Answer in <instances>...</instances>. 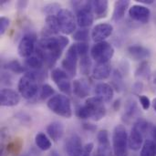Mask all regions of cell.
I'll return each instance as SVG.
<instances>
[{"label": "cell", "mask_w": 156, "mask_h": 156, "mask_svg": "<svg viewBox=\"0 0 156 156\" xmlns=\"http://www.w3.org/2000/svg\"><path fill=\"white\" fill-rule=\"evenodd\" d=\"M69 43L65 36L43 37L37 45L36 53L43 59L48 67H52L62 55L63 50Z\"/></svg>", "instance_id": "1"}, {"label": "cell", "mask_w": 156, "mask_h": 156, "mask_svg": "<svg viewBox=\"0 0 156 156\" xmlns=\"http://www.w3.org/2000/svg\"><path fill=\"white\" fill-rule=\"evenodd\" d=\"M84 106L86 107L90 119L94 122H99L106 115V108L104 102L97 97H91L86 100Z\"/></svg>", "instance_id": "7"}, {"label": "cell", "mask_w": 156, "mask_h": 156, "mask_svg": "<svg viewBox=\"0 0 156 156\" xmlns=\"http://www.w3.org/2000/svg\"><path fill=\"white\" fill-rule=\"evenodd\" d=\"M120 106H121V101H120V100L115 101V102L113 103V109H114V111H118V110L120 109Z\"/></svg>", "instance_id": "44"}, {"label": "cell", "mask_w": 156, "mask_h": 156, "mask_svg": "<svg viewBox=\"0 0 156 156\" xmlns=\"http://www.w3.org/2000/svg\"><path fill=\"white\" fill-rule=\"evenodd\" d=\"M83 150V145L80 137L73 133L68 137L65 142V151L69 156H80Z\"/></svg>", "instance_id": "13"}, {"label": "cell", "mask_w": 156, "mask_h": 156, "mask_svg": "<svg viewBox=\"0 0 156 156\" xmlns=\"http://www.w3.org/2000/svg\"><path fill=\"white\" fill-rule=\"evenodd\" d=\"M73 38L79 42H86L89 40V30L87 28H81L75 31Z\"/></svg>", "instance_id": "35"}, {"label": "cell", "mask_w": 156, "mask_h": 156, "mask_svg": "<svg viewBox=\"0 0 156 156\" xmlns=\"http://www.w3.org/2000/svg\"><path fill=\"white\" fill-rule=\"evenodd\" d=\"M10 25V20L9 18L5 17V16H2L0 18V34L4 35L5 32L6 31L7 27Z\"/></svg>", "instance_id": "39"}, {"label": "cell", "mask_w": 156, "mask_h": 156, "mask_svg": "<svg viewBox=\"0 0 156 156\" xmlns=\"http://www.w3.org/2000/svg\"><path fill=\"white\" fill-rule=\"evenodd\" d=\"M133 127H135L139 132H141L144 135L146 133V132L148 131V128H149V123L147 122V121H145L144 119H138L134 124H133Z\"/></svg>", "instance_id": "36"}, {"label": "cell", "mask_w": 156, "mask_h": 156, "mask_svg": "<svg viewBox=\"0 0 156 156\" xmlns=\"http://www.w3.org/2000/svg\"><path fill=\"white\" fill-rule=\"evenodd\" d=\"M153 108H154V110L156 112V98L153 101Z\"/></svg>", "instance_id": "47"}, {"label": "cell", "mask_w": 156, "mask_h": 156, "mask_svg": "<svg viewBox=\"0 0 156 156\" xmlns=\"http://www.w3.org/2000/svg\"><path fill=\"white\" fill-rule=\"evenodd\" d=\"M60 32V27L57 16H47L45 19V26L42 30L43 37H50L58 35Z\"/></svg>", "instance_id": "16"}, {"label": "cell", "mask_w": 156, "mask_h": 156, "mask_svg": "<svg viewBox=\"0 0 156 156\" xmlns=\"http://www.w3.org/2000/svg\"><path fill=\"white\" fill-rule=\"evenodd\" d=\"M73 93L80 99L87 98L90 95V86L86 80L79 79L75 80L72 84Z\"/></svg>", "instance_id": "20"}, {"label": "cell", "mask_w": 156, "mask_h": 156, "mask_svg": "<svg viewBox=\"0 0 156 156\" xmlns=\"http://www.w3.org/2000/svg\"><path fill=\"white\" fill-rule=\"evenodd\" d=\"M128 139L129 136L125 127L122 124L117 125L112 133V149L115 156H127Z\"/></svg>", "instance_id": "4"}, {"label": "cell", "mask_w": 156, "mask_h": 156, "mask_svg": "<svg viewBox=\"0 0 156 156\" xmlns=\"http://www.w3.org/2000/svg\"><path fill=\"white\" fill-rule=\"evenodd\" d=\"M5 69H6L7 70H10L13 73H16V74H21V73L26 72V69L16 59H13V60L6 62V64L5 65Z\"/></svg>", "instance_id": "30"}, {"label": "cell", "mask_w": 156, "mask_h": 156, "mask_svg": "<svg viewBox=\"0 0 156 156\" xmlns=\"http://www.w3.org/2000/svg\"><path fill=\"white\" fill-rule=\"evenodd\" d=\"M57 17L58 20L60 32L64 35H70L76 30L77 19L70 10L61 9L57 14Z\"/></svg>", "instance_id": "6"}, {"label": "cell", "mask_w": 156, "mask_h": 156, "mask_svg": "<svg viewBox=\"0 0 156 156\" xmlns=\"http://www.w3.org/2000/svg\"><path fill=\"white\" fill-rule=\"evenodd\" d=\"M127 51L133 60L144 61V59L148 58L151 56L150 50L141 45H132L127 48Z\"/></svg>", "instance_id": "18"}, {"label": "cell", "mask_w": 156, "mask_h": 156, "mask_svg": "<svg viewBox=\"0 0 156 156\" xmlns=\"http://www.w3.org/2000/svg\"><path fill=\"white\" fill-rule=\"evenodd\" d=\"M151 135H152L153 141L156 143V125L153 126V128H152V130H151Z\"/></svg>", "instance_id": "42"}, {"label": "cell", "mask_w": 156, "mask_h": 156, "mask_svg": "<svg viewBox=\"0 0 156 156\" xmlns=\"http://www.w3.org/2000/svg\"><path fill=\"white\" fill-rule=\"evenodd\" d=\"M113 32V27L112 25L109 23H101L96 25L93 29L91 30V38L96 43L105 41L106 38H108Z\"/></svg>", "instance_id": "12"}, {"label": "cell", "mask_w": 156, "mask_h": 156, "mask_svg": "<svg viewBox=\"0 0 156 156\" xmlns=\"http://www.w3.org/2000/svg\"><path fill=\"white\" fill-rule=\"evenodd\" d=\"M92 7L93 12L97 19L103 18L107 16L108 8H109V2L107 0H96L92 1Z\"/></svg>", "instance_id": "24"}, {"label": "cell", "mask_w": 156, "mask_h": 156, "mask_svg": "<svg viewBox=\"0 0 156 156\" xmlns=\"http://www.w3.org/2000/svg\"><path fill=\"white\" fill-rule=\"evenodd\" d=\"M114 55L113 47L107 41L96 43L90 50V57L97 63L109 62Z\"/></svg>", "instance_id": "5"}, {"label": "cell", "mask_w": 156, "mask_h": 156, "mask_svg": "<svg viewBox=\"0 0 156 156\" xmlns=\"http://www.w3.org/2000/svg\"><path fill=\"white\" fill-rule=\"evenodd\" d=\"M48 108L55 114L69 119L72 116L70 100L63 94H58L50 98L47 103Z\"/></svg>", "instance_id": "3"}, {"label": "cell", "mask_w": 156, "mask_h": 156, "mask_svg": "<svg viewBox=\"0 0 156 156\" xmlns=\"http://www.w3.org/2000/svg\"><path fill=\"white\" fill-rule=\"evenodd\" d=\"M41 80L39 70L26 72L19 80L17 89L19 94L26 100L34 98L38 91V82Z\"/></svg>", "instance_id": "2"}, {"label": "cell", "mask_w": 156, "mask_h": 156, "mask_svg": "<svg viewBox=\"0 0 156 156\" xmlns=\"http://www.w3.org/2000/svg\"><path fill=\"white\" fill-rule=\"evenodd\" d=\"M154 82L156 84V77H155V79H154Z\"/></svg>", "instance_id": "48"}, {"label": "cell", "mask_w": 156, "mask_h": 156, "mask_svg": "<svg viewBox=\"0 0 156 156\" xmlns=\"http://www.w3.org/2000/svg\"><path fill=\"white\" fill-rule=\"evenodd\" d=\"M20 94L11 89H2L0 92V104L3 107H14L20 101Z\"/></svg>", "instance_id": "15"}, {"label": "cell", "mask_w": 156, "mask_h": 156, "mask_svg": "<svg viewBox=\"0 0 156 156\" xmlns=\"http://www.w3.org/2000/svg\"><path fill=\"white\" fill-rule=\"evenodd\" d=\"M90 67H91V60L90 58L88 55L80 57V72L83 75H89L90 71Z\"/></svg>", "instance_id": "31"}, {"label": "cell", "mask_w": 156, "mask_h": 156, "mask_svg": "<svg viewBox=\"0 0 156 156\" xmlns=\"http://www.w3.org/2000/svg\"><path fill=\"white\" fill-rule=\"evenodd\" d=\"M76 47H77V51L80 57L88 55V51H89V46L86 42H79L76 43Z\"/></svg>", "instance_id": "38"}, {"label": "cell", "mask_w": 156, "mask_h": 156, "mask_svg": "<svg viewBox=\"0 0 156 156\" xmlns=\"http://www.w3.org/2000/svg\"><path fill=\"white\" fill-rule=\"evenodd\" d=\"M140 156H156V143L153 140H146L141 149Z\"/></svg>", "instance_id": "29"}, {"label": "cell", "mask_w": 156, "mask_h": 156, "mask_svg": "<svg viewBox=\"0 0 156 156\" xmlns=\"http://www.w3.org/2000/svg\"><path fill=\"white\" fill-rule=\"evenodd\" d=\"M64 125L59 122H53L47 127V133L48 137L55 143L58 142L64 135Z\"/></svg>", "instance_id": "21"}, {"label": "cell", "mask_w": 156, "mask_h": 156, "mask_svg": "<svg viewBox=\"0 0 156 156\" xmlns=\"http://www.w3.org/2000/svg\"><path fill=\"white\" fill-rule=\"evenodd\" d=\"M49 156H60V155H59V154H58L57 151H52V152L50 153Z\"/></svg>", "instance_id": "46"}, {"label": "cell", "mask_w": 156, "mask_h": 156, "mask_svg": "<svg viewBox=\"0 0 156 156\" xmlns=\"http://www.w3.org/2000/svg\"><path fill=\"white\" fill-rule=\"evenodd\" d=\"M27 67H28L29 69H33V70H40L41 68L44 65V61L43 59L37 55H32L29 58H27L25 61Z\"/></svg>", "instance_id": "27"}, {"label": "cell", "mask_w": 156, "mask_h": 156, "mask_svg": "<svg viewBox=\"0 0 156 156\" xmlns=\"http://www.w3.org/2000/svg\"><path fill=\"white\" fill-rule=\"evenodd\" d=\"M139 2L141 4H147V5H150V4H153L154 1V0H139Z\"/></svg>", "instance_id": "45"}, {"label": "cell", "mask_w": 156, "mask_h": 156, "mask_svg": "<svg viewBox=\"0 0 156 156\" xmlns=\"http://www.w3.org/2000/svg\"><path fill=\"white\" fill-rule=\"evenodd\" d=\"M142 88H143V84L141 83V82H137L135 85H134V90H135V92H139V91H141L142 90Z\"/></svg>", "instance_id": "43"}, {"label": "cell", "mask_w": 156, "mask_h": 156, "mask_svg": "<svg viewBox=\"0 0 156 156\" xmlns=\"http://www.w3.org/2000/svg\"><path fill=\"white\" fill-rule=\"evenodd\" d=\"M61 10L60 5L58 3H50L43 7V12L48 16H57V14Z\"/></svg>", "instance_id": "34"}, {"label": "cell", "mask_w": 156, "mask_h": 156, "mask_svg": "<svg viewBox=\"0 0 156 156\" xmlns=\"http://www.w3.org/2000/svg\"><path fill=\"white\" fill-rule=\"evenodd\" d=\"M144 134L135 127H133L128 139V146L133 151L140 150L144 145Z\"/></svg>", "instance_id": "22"}, {"label": "cell", "mask_w": 156, "mask_h": 156, "mask_svg": "<svg viewBox=\"0 0 156 156\" xmlns=\"http://www.w3.org/2000/svg\"><path fill=\"white\" fill-rule=\"evenodd\" d=\"M55 93L54 89L49 84H43L40 88L39 91V99L40 100H46L48 98H52Z\"/></svg>", "instance_id": "32"}, {"label": "cell", "mask_w": 156, "mask_h": 156, "mask_svg": "<svg viewBox=\"0 0 156 156\" xmlns=\"http://www.w3.org/2000/svg\"><path fill=\"white\" fill-rule=\"evenodd\" d=\"M51 78L60 91H62L66 95L71 94L72 87L70 83V77L67 74L65 70L61 69H54L51 72Z\"/></svg>", "instance_id": "10"}, {"label": "cell", "mask_w": 156, "mask_h": 156, "mask_svg": "<svg viewBox=\"0 0 156 156\" xmlns=\"http://www.w3.org/2000/svg\"><path fill=\"white\" fill-rule=\"evenodd\" d=\"M129 16L135 21L146 24L151 16L150 9L143 5H133L129 8Z\"/></svg>", "instance_id": "14"}, {"label": "cell", "mask_w": 156, "mask_h": 156, "mask_svg": "<svg viewBox=\"0 0 156 156\" xmlns=\"http://www.w3.org/2000/svg\"><path fill=\"white\" fill-rule=\"evenodd\" d=\"M124 111H125L124 112L125 119H127V120L133 119L136 116V114L138 113V106H137L136 101L134 100H129L126 102Z\"/></svg>", "instance_id": "28"}, {"label": "cell", "mask_w": 156, "mask_h": 156, "mask_svg": "<svg viewBox=\"0 0 156 156\" xmlns=\"http://www.w3.org/2000/svg\"><path fill=\"white\" fill-rule=\"evenodd\" d=\"M79 57L80 56L77 51L76 44H73L72 46H70L69 48V49L66 53V56H65L64 59L62 60L61 65H62L63 70H65L70 78H73L76 75Z\"/></svg>", "instance_id": "8"}, {"label": "cell", "mask_w": 156, "mask_h": 156, "mask_svg": "<svg viewBox=\"0 0 156 156\" xmlns=\"http://www.w3.org/2000/svg\"><path fill=\"white\" fill-rule=\"evenodd\" d=\"M112 81H113L112 83L114 84V87L116 88V90L118 91H120L121 88H122V75L117 69L113 73V80Z\"/></svg>", "instance_id": "37"}, {"label": "cell", "mask_w": 156, "mask_h": 156, "mask_svg": "<svg viewBox=\"0 0 156 156\" xmlns=\"http://www.w3.org/2000/svg\"><path fill=\"white\" fill-rule=\"evenodd\" d=\"M97 140H98V148L95 156H112L108 131L101 130L97 134Z\"/></svg>", "instance_id": "11"}, {"label": "cell", "mask_w": 156, "mask_h": 156, "mask_svg": "<svg viewBox=\"0 0 156 156\" xmlns=\"http://www.w3.org/2000/svg\"><path fill=\"white\" fill-rule=\"evenodd\" d=\"M83 128L87 131H90V132H94L96 127L92 124H88V123H84L83 124Z\"/></svg>", "instance_id": "41"}, {"label": "cell", "mask_w": 156, "mask_h": 156, "mask_svg": "<svg viewBox=\"0 0 156 156\" xmlns=\"http://www.w3.org/2000/svg\"><path fill=\"white\" fill-rule=\"evenodd\" d=\"M95 94L96 97L101 101L110 102L114 96V90L113 88L108 83H99L96 86Z\"/></svg>", "instance_id": "17"}, {"label": "cell", "mask_w": 156, "mask_h": 156, "mask_svg": "<svg viewBox=\"0 0 156 156\" xmlns=\"http://www.w3.org/2000/svg\"><path fill=\"white\" fill-rule=\"evenodd\" d=\"M130 1L128 0H120L116 1L114 3V9L112 13V20L114 21H120L125 16V13L127 9L129 8Z\"/></svg>", "instance_id": "23"}, {"label": "cell", "mask_w": 156, "mask_h": 156, "mask_svg": "<svg viewBox=\"0 0 156 156\" xmlns=\"http://www.w3.org/2000/svg\"><path fill=\"white\" fill-rule=\"evenodd\" d=\"M112 66L110 62L97 63L92 69V77L97 80H103L111 76Z\"/></svg>", "instance_id": "19"}, {"label": "cell", "mask_w": 156, "mask_h": 156, "mask_svg": "<svg viewBox=\"0 0 156 156\" xmlns=\"http://www.w3.org/2000/svg\"><path fill=\"white\" fill-rule=\"evenodd\" d=\"M35 144L37 147L41 151H48L51 148V141L50 138L48 137L44 133H38L35 137Z\"/></svg>", "instance_id": "25"}, {"label": "cell", "mask_w": 156, "mask_h": 156, "mask_svg": "<svg viewBox=\"0 0 156 156\" xmlns=\"http://www.w3.org/2000/svg\"><path fill=\"white\" fill-rule=\"evenodd\" d=\"M150 74V67L148 61H142L140 66L135 71V76L136 77H141V78H147Z\"/></svg>", "instance_id": "33"}, {"label": "cell", "mask_w": 156, "mask_h": 156, "mask_svg": "<svg viewBox=\"0 0 156 156\" xmlns=\"http://www.w3.org/2000/svg\"><path fill=\"white\" fill-rule=\"evenodd\" d=\"M36 42H37L36 34L32 32L25 34L18 43V47H17L18 55L21 58H26L32 56L36 49L35 48Z\"/></svg>", "instance_id": "9"}, {"label": "cell", "mask_w": 156, "mask_h": 156, "mask_svg": "<svg viewBox=\"0 0 156 156\" xmlns=\"http://www.w3.org/2000/svg\"><path fill=\"white\" fill-rule=\"evenodd\" d=\"M22 146L23 142L20 139H16L12 142H9L5 148V155L17 156L22 150Z\"/></svg>", "instance_id": "26"}, {"label": "cell", "mask_w": 156, "mask_h": 156, "mask_svg": "<svg viewBox=\"0 0 156 156\" xmlns=\"http://www.w3.org/2000/svg\"><path fill=\"white\" fill-rule=\"evenodd\" d=\"M139 101H140V103L143 107V109L144 111H148L150 106H151V101L150 99L145 96V95H140L139 96Z\"/></svg>", "instance_id": "40"}]
</instances>
